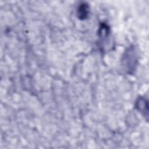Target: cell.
Wrapping results in <instances>:
<instances>
[{
  "label": "cell",
  "instance_id": "1",
  "mask_svg": "<svg viewBox=\"0 0 149 149\" xmlns=\"http://www.w3.org/2000/svg\"><path fill=\"white\" fill-rule=\"evenodd\" d=\"M88 6L87 5L83 3L80 5L78 8L77 15L79 19H84L87 17L88 15Z\"/></svg>",
  "mask_w": 149,
  "mask_h": 149
}]
</instances>
